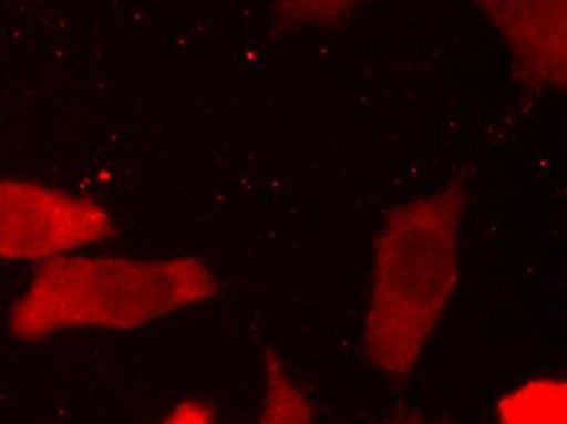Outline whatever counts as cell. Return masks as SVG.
<instances>
[{"label":"cell","instance_id":"cell-7","mask_svg":"<svg viewBox=\"0 0 567 424\" xmlns=\"http://www.w3.org/2000/svg\"><path fill=\"white\" fill-rule=\"evenodd\" d=\"M362 0H278L284 15L303 23L333 22Z\"/></svg>","mask_w":567,"mask_h":424},{"label":"cell","instance_id":"cell-2","mask_svg":"<svg viewBox=\"0 0 567 424\" xmlns=\"http://www.w3.org/2000/svg\"><path fill=\"white\" fill-rule=\"evenodd\" d=\"M216 291V278L196 258L61 255L41 268L10 310L9 329L22 340L69 329H137Z\"/></svg>","mask_w":567,"mask_h":424},{"label":"cell","instance_id":"cell-3","mask_svg":"<svg viewBox=\"0 0 567 424\" xmlns=\"http://www.w3.org/2000/svg\"><path fill=\"white\" fill-rule=\"evenodd\" d=\"M112 217L95 203L31 182H0V258L51 260L109 239Z\"/></svg>","mask_w":567,"mask_h":424},{"label":"cell","instance_id":"cell-5","mask_svg":"<svg viewBox=\"0 0 567 424\" xmlns=\"http://www.w3.org/2000/svg\"><path fill=\"white\" fill-rule=\"evenodd\" d=\"M565 379H534L497 403L499 423H566Z\"/></svg>","mask_w":567,"mask_h":424},{"label":"cell","instance_id":"cell-1","mask_svg":"<svg viewBox=\"0 0 567 424\" xmlns=\"http://www.w3.org/2000/svg\"><path fill=\"white\" fill-rule=\"evenodd\" d=\"M462 183L390 213L375 239L365 322L369 363L393 379L420 363L458 279Z\"/></svg>","mask_w":567,"mask_h":424},{"label":"cell","instance_id":"cell-8","mask_svg":"<svg viewBox=\"0 0 567 424\" xmlns=\"http://www.w3.org/2000/svg\"><path fill=\"white\" fill-rule=\"evenodd\" d=\"M216 412L206 403L185 402L176 406L167 423H214Z\"/></svg>","mask_w":567,"mask_h":424},{"label":"cell","instance_id":"cell-4","mask_svg":"<svg viewBox=\"0 0 567 424\" xmlns=\"http://www.w3.org/2000/svg\"><path fill=\"white\" fill-rule=\"evenodd\" d=\"M496 27L522 79L566 89V0H475Z\"/></svg>","mask_w":567,"mask_h":424},{"label":"cell","instance_id":"cell-6","mask_svg":"<svg viewBox=\"0 0 567 424\" xmlns=\"http://www.w3.org/2000/svg\"><path fill=\"white\" fill-rule=\"evenodd\" d=\"M265 415L262 423H310L313 410L302 392L293 384L284 364L272 351L266 353Z\"/></svg>","mask_w":567,"mask_h":424}]
</instances>
